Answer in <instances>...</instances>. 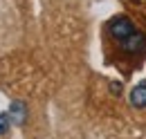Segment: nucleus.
Segmentation results:
<instances>
[{
  "mask_svg": "<svg viewBox=\"0 0 146 139\" xmlns=\"http://www.w3.org/2000/svg\"><path fill=\"white\" fill-rule=\"evenodd\" d=\"M115 45H117V50H119L121 56H128V58L139 61V58H144V54H146V34L137 29L135 34H130L128 38L115 43Z\"/></svg>",
  "mask_w": 146,
  "mask_h": 139,
  "instance_id": "obj_1",
  "label": "nucleus"
},
{
  "mask_svg": "<svg viewBox=\"0 0 146 139\" xmlns=\"http://www.w3.org/2000/svg\"><path fill=\"white\" fill-rule=\"evenodd\" d=\"M130 103L135 108H146V83H139L130 90Z\"/></svg>",
  "mask_w": 146,
  "mask_h": 139,
  "instance_id": "obj_2",
  "label": "nucleus"
}]
</instances>
